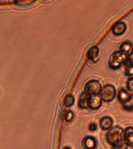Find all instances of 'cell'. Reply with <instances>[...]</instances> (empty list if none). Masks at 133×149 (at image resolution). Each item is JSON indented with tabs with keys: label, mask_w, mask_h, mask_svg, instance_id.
Returning a JSON list of instances; mask_svg holds the SVG:
<instances>
[{
	"label": "cell",
	"mask_w": 133,
	"mask_h": 149,
	"mask_svg": "<svg viewBox=\"0 0 133 149\" xmlns=\"http://www.w3.org/2000/svg\"><path fill=\"white\" fill-rule=\"evenodd\" d=\"M127 30V25L125 23L122 21H119L114 23L113 26L111 27V32L114 36H121L125 33Z\"/></svg>",
	"instance_id": "obj_7"
},
{
	"label": "cell",
	"mask_w": 133,
	"mask_h": 149,
	"mask_svg": "<svg viewBox=\"0 0 133 149\" xmlns=\"http://www.w3.org/2000/svg\"><path fill=\"white\" fill-rule=\"evenodd\" d=\"M125 74L126 76H133V65H128L125 66Z\"/></svg>",
	"instance_id": "obj_19"
},
{
	"label": "cell",
	"mask_w": 133,
	"mask_h": 149,
	"mask_svg": "<svg viewBox=\"0 0 133 149\" xmlns=\"http://www.w3.org/2000/svg\"><path fill=\"white\" fill-rule=\"evenodd\" d=\"M122 107L125 110L127 111H132L133 110V94L131 95V97L129 98V100L125 103H122Z\"/></svg>",
	"instance_id": "obj_16"
},
{
	"label": "cell",
	"mask_w": 133,
	"mask_h": 149,
	"mask_svg": "<svg viewBox=\"0 0 133 149\" xmlns=\"http://www.w3.org/2000/svg\"><path fill=\"white\" fill-rule=\"evenodd\" d=\"M86 56H87L88 60L90 61L91 62L94 63V64L97 63L100 58V49L97 46L91 47L87 51Z\"/></svg>",
	"instance_id": "obj_6"
},
{
	"label": "cell",
	"mask_w": 133,
	"mask_h": 149,
	"mask_svg": "<svg viewBox=\"0 0 133 149\" xmlns=\"http://www.w3.org/2000/svg\"><path fill=\"white\" fill-rule=\"evenodd\" d=\"M124 129L120 126H114L107 130L106 141L114 148H121L124 144Z\"/></svg>",
	"instance_id": "obj_1"
},
{
	"label": "cell",
	"mask_w": 133,
	"mask_h": 149,
	"mask_svg": "<svg viewBox=\"0 0 133 149\" xmlns=\"http://www.w3.org/2000/svg\"><path fill=\"white\" fill-rule=\"evenodd\" d=\"M75 114L72 111V110H67V111L65 113V120L67 122V123H70V122H72L73 120V119H74Z\"/></svg>",
	"instance_id": "obj_17"
},
{
	"label": "cell",
	"mask_w": 133,
	"mask_h": 149,
	"mask_svg": "<svg viewBox=\"0 0 133 149\" xmlns=\"http://www.w3.org/2000/svg\"><path fill=\"white\" fill-rule=\"evenodd\" d=\"M128 91L126 90V89H125V88H121V89L118 91V94H117L118 100L121 102V104L127 102V101L129 100V98L131 97V95H132V94L128 93Z\"/></svg>",
	"instance_id": "obj_12"
},
{
	"label": "cell",
	"mask_w": 133,
	"mask_h": 149,
	"mask_svg": "<svg viewBox=\"0 0 133 149\" xmlns=\"http://www.w3.org/2000/svg\"><path fill=\"white\" fill-rule=\"evenodd\" d=\"M113 119L111 116H104L100 120V127L104 130H108L112 127L113 125Z\"/></svg>",
	"instance_id": "obj_10"
},
{
	"label": "cell",
	"mask_w": 133,
	"mask_h": 149,
	"mask_svg": "<svg viewBox=\"0 0 133 149\" xmlns=\"http://www.w3.org/2000/svg\"><path fill=\"white\" fill-rule=\"evenodd\" d=\"M103 99L100 94L88 96V108L91 110H97L102 107Z\"/></svg>",
	"instance_id": "obj_5"
},
{
	"label": "cell",
	"mask_w": 133,
	"mask_h": 149,
	"mask_svg": "<svg viewBox=\"0 0 133 149\" xmlns=\"http://www.w3.org/2000/svg\"><path fill=\"white\" fill-rule=\"evenodd\" d=\"M82 144L84 148L95 149L97 147V141L95 137L93 136H86L83 139Z\"/></svg>",
	"instance_id": "obj_9"
},
{
	"label": "cell",
	"mask_w": 133,
	"mask_h": 149,
	"mask_svg": "<svg viewBox=\"0 0 133 149\" xmlns=\"http://www.w3.org/2000/svg\"><path fill=\"white\" fill-rule=\"evenodd\" d=\"M126 87L129 92H133V76L128 79V81L126 82Z\"/></svg>",
	"instance_id": "obj_20"
},
{
	"label": "cell",
	"mask_w": 133,
	"mask_h": 149,
	"mask_svg": "<svg viewBox=\"0 0 133 149\" xmlns=\"http://www.w3.org/2000/svg\"><path fill=\"white\" fill-rule=\"evenodd\" d=\"M119 51H121V53H123L125 55L128 56L132 53L133 51V44L130 41H124L119 46Z\"/></svg>",
	"instance_id": "obj_11"
},
{
	"label": "cell",
	"mask_w": 133,
	"mask_h": 149,
	"mask_svg": "<svg viewBox=\"0 0 133 149\" xmlns=\"http://www.w3.org/2000/svg\"><path fill=\"white\" fill-rule=\"evenodd\" d=\"M13 1L14 4L21 7L28 6L34 4L36 2V0H13Z\"/></svg>",
	"instance_id": "obj_14"
},
{
	"label": "cell",
	"mask_w": 133,
	"mask_h": 149,
	"mask_svg": "<svg viewBox=\"0 0 133 149\" xmlns=\"http://www.w3.org/2000/svg\"><path fill=\"white\" fill-rule=\"evenodd\" d=\"M75 103V97L74 95L72 94H69L65 97L64 101H63V104L65 107H72Z\"/></svg>",
	"instance_id": "obj_15"
},
{
	"label": "cell",
	"mask_w": 133,
	"mask_h": 149,
	"mask_svg": "<svg viewBox=\"0 0 133 149\" xmlns=\"http://www.w3.org/2000/svg\"><path fill=\"white\" fill-rule=\"evenodd\" d=\"M125 66H128V65H133V51H132V53L130 54H128L126 57V59L124 63Z\"/></svg>",
	"instance_id": "obj_18"
},
{
	"label": "cell",
	"mask_w": 133,
	"mask_h": 149,
	"mask_svg": "<svg viewBox=\"0 0 133 149\" xmlns=\"http://www.w3.org/2000/svg\"><path fill=\"white\" fill-rule=\"evenodd\" d=\"M101 89H102L101 84L97 79H91L87 81L84 86V92L88 95L100 94Z\"/></svg>",
	"instance_id": "obj_4"
},
{
	"label": "cell",
	"mask_w": 133,
	"mask_h": 149,
	"mask_svg": "<svg viewBox=\"0 0 133 149\" xmlns=\"http://www.w3.org/2000/svg\"><path fill=\"white\" fill-rule=\"evenodd\" d=\"M124 142L126 146L133 148V127H127L125 129Z\"/></svg>",
	"instance_id": "obj_8"
},
{
	"label": "cell",
	"mask_w": 133,
	"mask_h": 149,
	"mask_svg": "<svg viewBox=\"0 0 133 149\" xmlns=\"http://www.w3.org/2000/svg\"><path fill=\"white\" fill-rule=\"evenodd\" d=\"M100 95L103 99V101L105 102H110L114 100V98L117 95L116 88L114 86L111 84L105 85L104 87H102L101 92H100Z\"/></svg>",
	"instance_id": "obj_3"
},
{
	"label": "cell",
	"mask_w": 133,
	"mask_h": 149,
	"mask_svg": "<svg viewBox=\"0 0 133 149\" xmlns=\"http://www.w3.org/2000/svg\"><path fill=\"white\" fill-rule=\"evenodd\" d=\"M88 95H86V93H81V95H79V102H78V106L80 109H85L88 108Z\"/></svg>",
	"instance_id": "obj_13"
},
{
	"label": "cell",
	"mask_w": 133,
	"mask_h": 149,
	"mask_svg": "<svg viewBox=\"0 0 133 149\" xmlns=\"http://www.w3.org/2000/svg\"><path fill=\"white\" fill-rule=\"evenodd\" d=\"M89 130H90V131H96V130H97V126L95 123H90V126H89Z\"/></svg>",
	"instance_id": "obj_21"
},
{
	"label": "cell",
	"mask_w": 133,
	"mask_h": 149,
	"mask_svg": "<svg viewBox=\"0 0 133 149\" xmlns=\"http://www.w3.org/2000/svg\"><path fill=\"white\" fill-rule=\"evenodd\" d=\"M126 57L127 56L125 55L123 53H121L119 50L113 52L109 58L108 65H109L110 68L113 70H118L121 68V66L125 63Z\"/></svg>",
	"instance_id": "obj_2"
}]
</instances>
